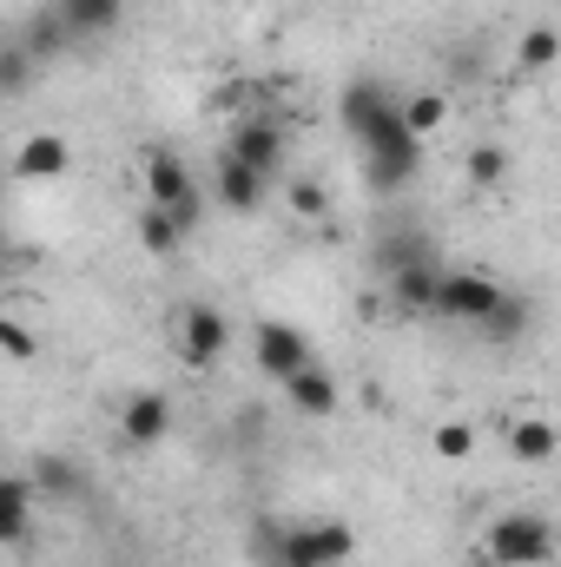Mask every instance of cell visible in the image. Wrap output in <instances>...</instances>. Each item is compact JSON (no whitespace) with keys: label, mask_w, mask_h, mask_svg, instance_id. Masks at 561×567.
<instances>
[{"label":"cell","mask_w":561,"mask_h":567,"mask_svg":"<svg viewBox=\"0 0 561 567\" xmlns=\"http://www.w3.org/2000/svg\"><path fill=\"white\" fill-rule=\"evenodd\" d=\"M7 265H13V251H7V231H0V271H7Z\"/></svg>","instance_id":"cell-29"},{"label":"cell","mask_w":561,"mask_h":567,"mask_svg":"<svg viewBox=\"0 0 561 567\" xmlns=\"http://www.w3.org/2000/svg\"><path fill=\"white\" fill-rule=\"evenodd\" d=\"M509 455L516 462H549L555 455V423L549 416H516L509 423Z\"/></svg>","instance_id":"cell-21"},{"label":"cell","mask_w":561,"mask_h":567,"mask_svg":"<svg viewBox=\"0 0 561 567\" xmlns=\"http://www.w3.org/2000/svg\"><path fill=\"white\" fill-rule=\"evenodd\" d=\"M555 53H561L555 27H549V20H536V27L522 33V47H516V66H522V73H549V66H555Z\"/></svg>","instance_id":"cell-24"},{"label":"cell","mask_w":561,"mask_h":567,"mask_svg":"<svg viewBox=\"0 0 561 567\" xmlns=\"http://www.w3.org/2000/svg\"><path fill=\"white\" fill-rule=\"evenodd\" d=\"M390 297H397V310H429V297H436V271H429V258L390 265Z\"/></svg>","instance_id":"cell-20"},{"label":"cell","mask_w":561,"mask_h":567,"mask_svg":"<svg viewBox=\"0 0 561 567\" xmlns=\"http://www.w3.org/2000/svg\"><path fill=\"white\" fill-rule=\"evenodd\" d=\"M469 449H476V429H469V423H442V429H436V455H449V462H462Z\"/></svg>","instance_id":"cell-28"},{"label":"cell","mask_w":561,"mask_h":567,"mask_svg":"<svg viewBox=\"0 0 561 567\" xmlns=\"http://www.w3.org/2000/svg\"><path fill=\"white\" fill-rule=\"evenodd\" d=\"M33 488H27V475H0V548H20L27 535H33Z\"/></svg>","instance_id":"cell-15"},{"label":"cell","mask_w":561,"mask_h":567,"mask_svg":"<svg viewBox=\"0 0 561 567\" xmlns=\"http://www.w3.org/2000/svg\"><path fill=\"white\" fill-rule=\"evenodd\" d=\"M27 488H33V495H47V502H80V495H86V475H80L67 455H33Z\"/></svg>","instance_id":"cell-16"},{"label":"cell","mask_w":561,"mask_h":567,"mask_svg":"<svg viewBox=\"0 0 561 567\" xmlns=\"http://www.w3.org/2000/svg\"><path fill=\"white\" fill-rule=\"evenodd\" d=\"M337 113H344V133H350V140L364 145L370 133L397 126V93H390L384 80H370V73H364V80H350V86H344Z\"/></svg>","instance_id":"cell-8"},{"label":"cell","mask_w":561,"mask_h":567,"mask_svg":"<svg viewBox=\"0 0 561 567\" xmlns=\"http://www.w3.org/2000/svg\"><path fill=\"white\" fill-rule=\"evenodd\" d=\"M133 231H140V251H145V258H172V251L185 245V231L172 225V212H165V205H140Z\"/></svg>","instance_id":"cell-19"},{"label":"cell","mask_w":561,"mask_h":567,"mask_svg":"<svg viewBox=\"0 0 561 567\" xmlns=\"http://www.w3.org/2000/svg\"><path fill=\"white\" fill-rule=\"evenodd\" d=\"M33 80H40V66L27 60V47H20V40H7V47H0V93L13 100V93H27Z\"/></svg>","instance_id":"cell-25"},{"label":"cell","mask_w":561,"mask_h":567,"mask_svg":"<svg viewBox=\"0 0 561 567\" xmlns=\"http://www.w3.org/2000/svg\"><path fill=\"white\" fill-rule=\"evenodd\" d=\"M482 561L489 567H549L555 561V522L529 515V508L496 515L489 535H482Z\"/></svg>","instance_id":"cell-3"},{"label":"cell","mask_w":561,"mask_h":567,"mask_svg":"<svg viewBox=\"0 0 561 567\" xmlns=\"http://www.w3.org/2000/svg\"><path fill=\"white\" fill-rule=\"evenodd\" d=\"M252 357H258V370H265L272 383H284L290 370H304V363H310V337H304L297 323H278V317H272V323H258V330H252Z\"/></svg>","instance_id":"cell-9"},{"label":"cell","mask_w":561,"mask_h":567,"mask_svg":"<svg viewBox=\"0 0 561 567\" xmlns=\"http://www.w3.org/2000/svg\"><path fill=\"white\" fill-rule=\"evenodd\" d=\"M53 13H60V27L73 40H100V33H113L126 20V0H53Z\"/></svg>","instance_id":"cell-14"},{"label":"cell","mask_w":561,"mask_h":567,"mask_svg":"<svg viewBox=\"0 0 561 567\" xmlns=\"http://www.w3.org/2000/svg\"><path fill=\"white\" fill-rule=\"evenodd\" d=\"M0 357H13V363H33L40 357V337L20 317H7V310H0Z\"/></svg>","instance_id":"cell-26"},{"label":"cell","mask_w":561,"mask_h":567,"mask_svg":"<svg viewBox=\"0 0 561 567\" xmlns=\"http://www.w3.org/2000/svg\"><path fill=\"white\" fill-rule=\"evenodd\" d=\"M529 323H536V303H529L522 290H502V303H496L476 330H482L489 343H516V337H529Z\"/></svg>","instance_id":"cell-18"},{"label":"cell","mask_w":561,"mask_h":567,"mask_svg":"<svg viewBox=\"0 0 561 567\" xmlns=\"http://www.w3.org/2000/svg\"><path fill=\"white\" fill-rule=\"evenodd\" d=\"M67 165H73V145L60 133H33L13 152V178H27V185H53V178H67Z\"/></svg>","instance_id":"cell-11"},{"label":"cell","mask_w":561,"mask_h":567,"mask_svg":"<svg viewBox=\"0 0 561 567\" xmlns=\"http://www.w3.org/2000/svg\"><path fill=\"white\" fill-rule=\"evenodd\" d=\"M476 567H489V561H476Z\"/></svg>","instance_id":"cell-30"},{"label":"cell","mask_w":561,"mask_h":567,"mask_svg":"<svg viewBox=\"0 0 561 567\" xmlns=\"http://www.w3.org/2000/svg\"><path fill=\"white\" fill-rule=\"evenodd\" d=\"M496 303H502V284L489 278V271H436V297H429L436 317H449V323H482Z\"/></svg>","instance_id":"cell-5"},{"label":"cell","mask_w":561,"mask_h":567,"mask_svg":"<svg viewBox=\"0 0 561 567\" xmlns=\"http://www.w3.org/2000/svg\"><path fill=\"white\" fill-rule=\"evenodd\" d=\"M284 396H290V410H297V416H330V410L344 403V396H337V377H330L317 357H310L304 370H290V377H284Z\"/></svg>","instance_id":"cell-12"},{"label":"cell","mask_w":561,"mask_h":567,"mask_svg":"<svg viewBox=\"0 0 561 567\" xmlns=\"http://www.w3.org/2000/svg\"><path fill=\"white\" fill-rule=\"evenodd\" d=\"M272 567H350V555H357V528L350 522H290V528H278L272 535Z\"/></svg>","instance_id":"cell-2"},{"label":"cell","mask_w":561,"mask_h":567,"mask_svg":"<svg viewBox=\"0 0 561 567\" xmlns=\"http://www.w3.org/2000/svg\"><path fill=\"white\" fill-rule=\"evenodd\" d=\"M397 126H404L410 140H436V133L449 126V93H404V100H397Z\"/></svg>","instance_id":"cell-17"},{"label":"cell","mask_w":561,"mask_h":567,"mask_svg":"<svg viewBox=\"0 0 561 567\" xmlns=\"http://www.w3.org/2000/svg\"><path fill=\"white\" fill-rule=\"evenodd\" d=\"M357 152H364V172H370V185H377V192H397V185H410V178L422 172V140H410L404 126L370 133Z\"/></svg>","instance_id":"cell-6"},{"label":"cell","mask_w":561,"mask_h":567,"mask_svg":"<svg viewBox=\"0 0 561 567\" xmlns=\"http://www.w3.org/2000/svg\"><path fill=\"white\" fill-rule=\"evenodd\" d=\"M67 40H73V33L60 27V13H33V27L20 33V47H27V60H33V66H47V60H53Z\"/></svg>","instance_id":"cell-22"},{"label":"cell","mask_w":561,"mask_h":567,"mask_svg":"<svg viewBox=\"0 0 561 567\" xmlns=\"http://www.w3.org/2000/svg\"><path fill=\"white\" fill-rule=\"evenodd\" d=\"M225 152H232L238 165H252V172L272 185V178L284 172V152H290V145H284V126H278V120H258V113H245V120H232Z\"/></svg>","instance_id":"cell-7"},{"label":"cell","mask_w":561,"mask_h":567,"mask_svg":"<svg viewBox=\"0 0 561 567\" xmlns=\"http://www.w3.org/2000/svg\"><path fill=\"white\" fill-rule=\"evenodd\" d=\"M165 435H172V403L159 390H133L126 410H120V442L126 449H159Z\"/></svg>","instance_id":"cell-10"},{"label":"cell","mask_w":561,"mask_h":567,"mask_svg":"<svg viewBox=\"0 0 561 567\" xmlns=\"http://www.w3.org/2000/svg\"><path fill=\"white\" fill-rule=\"evenodd\" d=\"M172 350H178L185 370H212V363L232 350V317H225L218 303H185V310L172 317Z\"/></svg>","instance_id":"cell-4"},{"label":"cell","mask_w":561,"mask_h":567,"mask_svg":"<svg viewBox=\"0 0 561 567\" xmlns=\"http://www.w3.org/2000/svg\"><path fill=\"white\" fill-rule=\"evenodd\" d=\"M284 198H290V212H297V218H324V212H330V192H324L317 178H290V192H284Z\"/></svg>","instance_id":"cell-27"},{"label":"cell","mask_w":561,"mask_h":567,"mask_svg":"<svg viewBox=\"0 0 561 567\" xmlns=\"http://www.w3.org/2000/svg\"><path fill=\"white\" fill-rule=\"evenodd\" d=\"M462 172H469V185H476V192H496V185H509V172H516V158H509L502 145H476Z\"/></svg>","instance_id":"cell-23"},{"label":"cell","mask_w":561,"mask_h":567,"mask_svg":"<svg viewBox=\"0 0 561 567\" xmlns=\"http://www.w3.org/2000/svg\"><path fill=\"white\" fill-rule=\"evenodd\" d=\"M140 178H145V205H165V212H172V225L192 238V231H198V218H205V192H198L192 165H185L172 145H152V152L140 158Z\"/></svg>","instance_id":"cell-1"},{"label":"cell","mask_w":561,"mask_h":567,"mask_svg":"<svg viewBox=\"0 0 561 567\" xmlns=\"http://www.w3.org/2000/svg\"><path fill=\"white\" fill-rule=\"evenodd\" d=\"M212 185H218V205H225V212H258V205H265V192H272V185H265L252 165H238L232 152H218Z\"/></svg>","instance_id":"cell-13"}]
</instances>
